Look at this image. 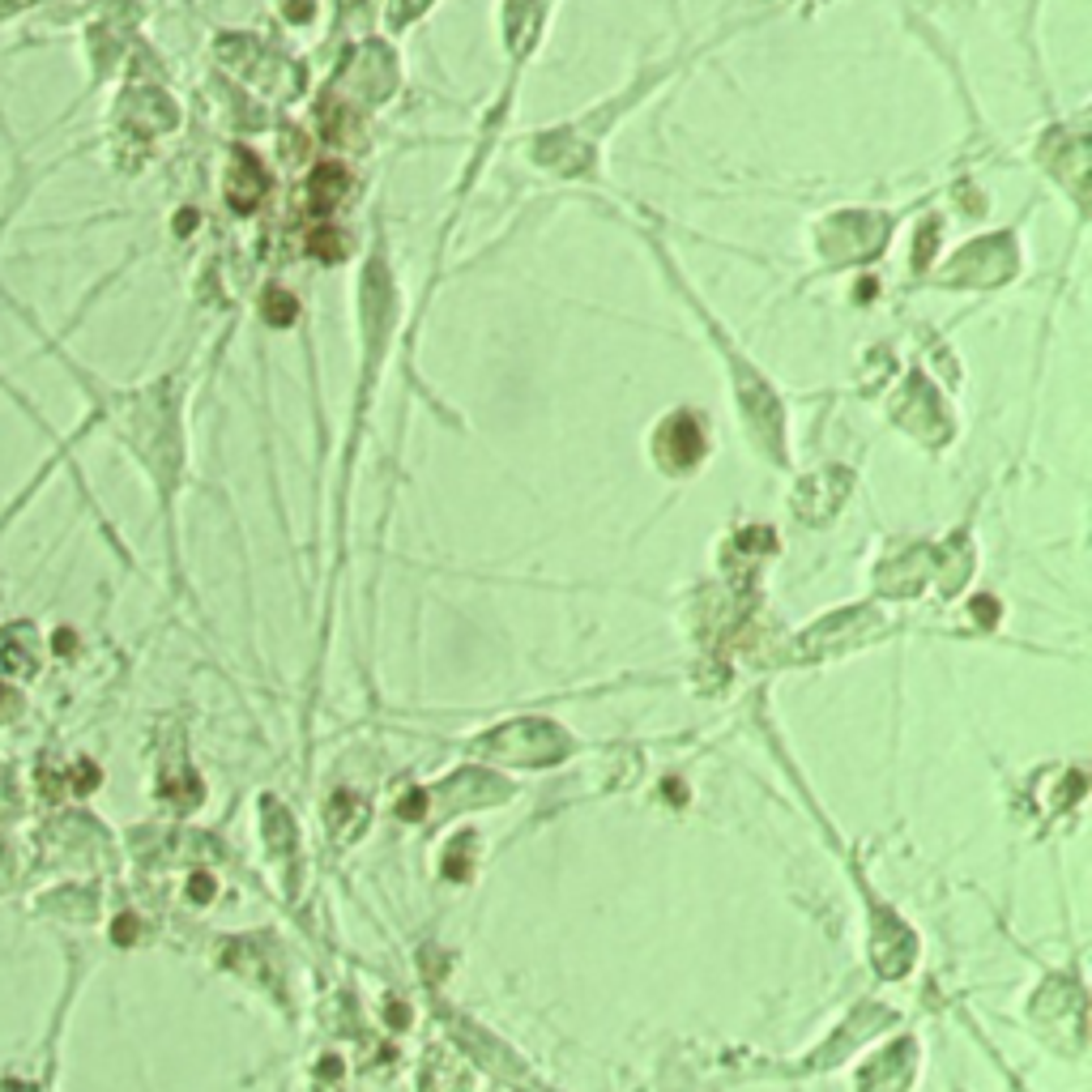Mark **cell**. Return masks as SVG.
Listing matches in <instances>:
<instances>
[{
	"instance_id": "obj_1",
	"label": "cell",
	"mask_w": 1092,
	"mask_h": 1092,
	"mask_svg": "<svg viewBox=\"0 0 1092 1092\" xmlns=\"http://www.w3.org/2000/svg\"><path fill=\"white\" fill-rule=\"evenodd\" d=\"M342 193H346V175L337 171V167H321V171L312 175V201H316V210H329V201H337Z\"/></svg>"
},
{
	"instance_id": "obj_2",
	"label": "cell",
	"mask_w": 1092,
	"mask_h": 1092,
	"mask_svg": "<svg viewBox=\"0 0 1092 1092\" xmlns=\"http://www.w3.org/2000/svg\"><path fill=\"white\" fill-rule=\"evenodd\" d=\"M329 240H333V235L321 231V235H312V244H307V247H312L316 256H342V244H329Z\"/></svg>"
}]
</instances>
